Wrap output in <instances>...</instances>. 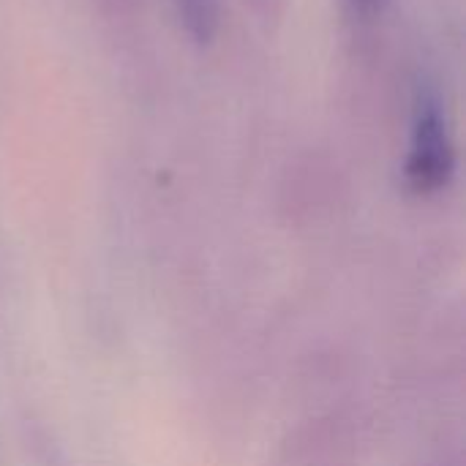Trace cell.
<instances>
[{
	"label": "cell",
	"mask_w": 466,
	"mask_h": 466,
	"mask_svg": "<svg viewBox=\"0 0 466 466\" xmlns=\"http://www.w3.org/2000/svg\"><path fill=\"white\" fill-rule=\"evenodd\" d=\"M453 172V147L445 131L440 106L431 98H423L415 117L412 153L407 161V180L415 191L429 194L442 188Z\"/></svg>",
	"instance_id": "cell-1"
},
{
	"label": "cell",
	"mask_w": 466,
	"mask_h": 466,
	"mask_svg": "<svg viewBox=\"0 0 466 466\" xmlns=\"http://www.w3.org/2000/svg\"><path fill=\"white\" fill-rule=\"evenodd\" d=\"M177 14L186 25V30L199 41L208 44L218 30V5L216 0H175Z\"/></svg>",
	"instance_id": "cell-2"
}]
</instances>
